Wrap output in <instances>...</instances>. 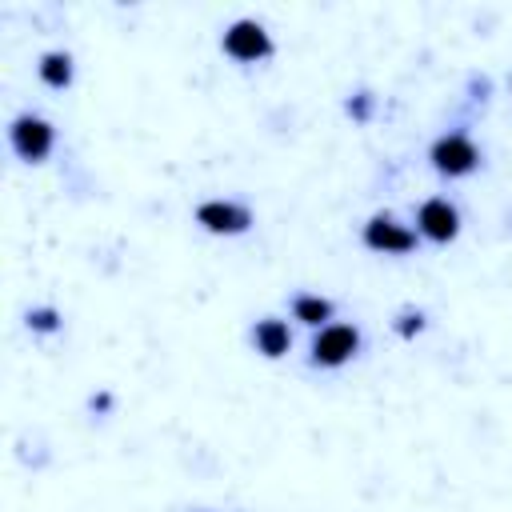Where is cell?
I'll return each mask as SVG.
<instances>
[{"mask_svg":"<svg viewBox=\"0 0 512 512\" xmlns=\"http://www.w3.org/2000/svg\"><path fill=\"white\" fill-rule=\"evenodd\" d=\"M416 236L432 240V244H448L460 236V212L452 200L444 196H428L420 208H416Z\"/></svg>","mask_w":512,"mask_h":512,"instance_id":"obj_7","label":"cell"},{"mask_svg":"<svg viewBox=\"0 0 512 512\" xmlns=\"http://www.w3.org/2000/svg\"><path fill=\"white\" fill-rule=\"evenodd\" d=\"M372 104H376V100H372V92H356V96H348L344 112H348L352 120H360V124H364V120L372 116Z\"/></svg>","mask_w":512,"mask_h":512,"instance_id":"obj_13","label":"cell"},{"mask_svg":"<svg viewBox=\"0 0 512 512\" xmlns=\"http://www.w3.org/2000/svg\"><path fill=\"white\" fill-rule=\"evenodd\" d=\"M428 160L440 176H468L480 164V148L472 144L468 132H444V136H436Z\"/></svg>","mask_w":512,"mask_h":512,"instance_id":"obj_5","label":"cell"},{"mask_svg":"<svg viewBox=\"0 0 512 512\" xmlns=\"http://www.w3.org/2000/svg\"><path fill=\"white\" fill-rule=\"evenodd\" d=\"M36 72H40V80L48 84V88H56V92H64L68 84H72V56L68 52H44L40 56V64H36Z\"/></svg>","mask_w":512,"mask_h":512,"instance_id":"obj_10","label":"cell"},{"mask_svg":"<svg viewBox=\"0 0 512 512\" xmlns=\"http://www.w3.org/2000/svg\"><path fill=\"white\" fill-rule=\"evenodd\" d=\"M360 352V328L356 324H324L316 328L308 344V360L316 368H340Z\"/></svg>","mask_w":512,"mask_h":512,"instance_id":"obj_3","label":"cell"},{"mask_svg":"<svg viewBox=\"0 0 512 512\" xmlns=\"http://www.w3.org/2000/svg\"><path fill=\"white\" fill-rule=\"evenodd\" d=\"M332 312H336V304H332L328 296H320V292H296V296H292V316H296L300 324H308V328L332 324Z\"/></svg>","mask_w":512,"mask_h":512,"instance_id":"obj_9","label":"cell"},{"mask_svg":"<svg viewBox=\"0 0 512 512\" xmlns=\"http://www.w3.org/2000/svg\"><path fill=\"white\" fill-rule=\"evenodd\" d=\"M392 328H396V336H400V340H412V336H420V332H424V312L404 308V312L396 316V324H392Z\"/></svg>","mask_w":512,"mask_h":512,"instance_id":"obj_12","label":"cell"},{"mask_svg":"<svg viewBox=\"0 0 512 512\" xmlns=\"http://www.w3.org/2000/svg\"><path fill=\"white\" fill-rule=\"evenodd\" d=\"M108 404H112V396H108V392H100V396H92V408H100V412H104Z\"/></svg>","mask_w":512,"mask_h":512,"instance_id":"obj_14","label":"cell"},{"mask_svg":"<svg viewBox=\"0 0 512 512\" xmlns=\"http://www.w3.org/2000/svg\"><path fill=\"white\" fill-rule=\"evenodd\" d=\"M60 324H64L60 308H52V304L28 308V328H32V332H40V336H52V332H60Z\"/></svg>","mask_w":512,"mask_h":512,"instance_id":"obj_11","label":"cell"},{"mask_svg":"<svg viewBox=\"0 0 512 512\" xmlns=\"http://www.w3.org/2000/svg\"><path fill=\"white\" fill-rule=\"evenodd\" d=\"M252 348L268 360H280L288 348H292V332H288V320L280 316H260L252 324Z\"/></svg>","mask_w":512,"mask_h":512,"instance_id":"obj_8","label":"cell"},{"mask_svg":"<svg viewBox=\"0 0 512 512\" xmlns=\"http://www.w3.org/2000/svg\"><path fill=\"white\" fill-rule=\"evenodd\" d=\"M8 144L24 164H40V160H48V152L56 144V128L36 112H20L8 124Z\"/></svg>","mask_w":512,"mask_h":512,"instance_id":"obj_2","label":"cell"},{"mask_svg":"<svg viewBox=\"0 0 512 512\" xmlns=\"http://www.w3.org/2000/svg\"><path fill=\"white\" fill-rule=\"evenodd\" d=\"M196 224L212 236H240L252 228V208L240 200H204L196 208Z\"/></svg>","mask_w":512,"mask_h":512,"instance_id":"obj_6","label":"cell"},{"mask_svg":"<svg viewBox=\"0 0 512 512\" xmlns=\"http://www.w3.org/2000/svg\"><path fill=\"white\" fill-rule=\"evenodd\" d=\"M360 240H364V248L384 252V256H408V252H416V244H420L416 228L400 224L392 212H376V216L364 224Z\"/></svg>","mask_w":512,"mask_h":512,"instance_id":"obj_4","label":"cell"},{"mask_svg":"<svg viewBox=\"0 0 512 512\" xmlns=\"http://www.w3.org/2000/svg\"><path fill=\"white\" fill-rule=\"evenodd\" d=\"M220 48L236 64H260V60H268L276 52V44H272V36H268V28L260 20H232L224 28V36H220Z\"/></svg>","mask_w":512,"mask_h":512,"instance_id":"obj_1","label":"cell"}]
</instances>
